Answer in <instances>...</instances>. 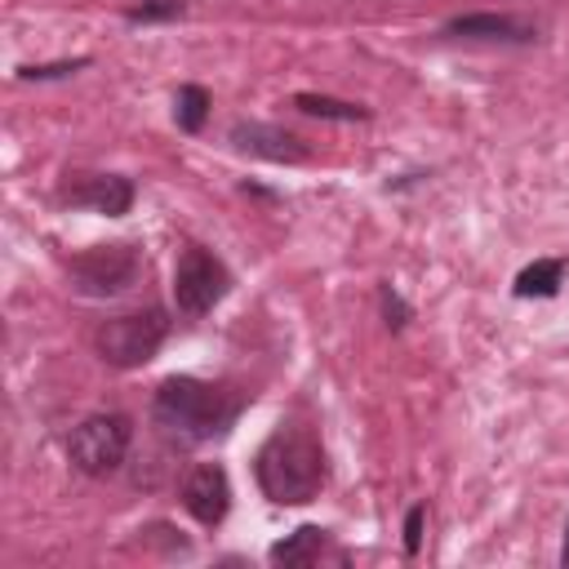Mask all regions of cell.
Returning <instances> with one entry per match:
<instances>
[{"mask_svg":"<svg viewBox=\"0 0 569 569\" xmlns=\"http://www.w3.org/2000/svg\"><path fill=\"white\" fill-rule=\"evenodd\" d=\"M236 413H240V400L200 378H164L151 400L156 427L178 445H200L222 436L236 422Z\"/></svg>","mask_w":569,"mask_h":569,"instance_id":"1","label":"cell"},{"mask_svg":"<svg viewBox=\"0 0 569 569\" xmlns=\"http://www.w3.org/2000/svg\"><path fill=\"white\" fill-rule=\"evenodd\" d=\"M129 440H133V422L124 413H93L80 427H71L67 458L84 476H107V471H116L124 462Z\"/></svg>","mask_w":569,"mask_h":569,"instance_id":"4","label":"cell"},{"mask_svg":"<svg viewBox=\"0 0 569 569\" xmlns=\"http://www.w3.org/2000/svg\"><path fill=\"white\" fill-rule=\"evenodd\" d=\"M320 547H325V529L320 525H302L284 542L271 547V565H311L320 556Z\"/></svg>","mask_w":569,"mask_h":569,"instance_id":"11","label":"cell"},{"mask_svg":"<svg viewBox=\"0 0 569 569\" xmlns=\"http://www.w3.org/2000/svg\"><path fill=\"white\" fill-rule=\"evenodd\" d=\"M182 507L200 520V525H222L227 507H231V480L218 462H200L191 467V476L182 480Z\"/></svg>","mask_w":569,"mask_h":569,"instance_id":"7","label":"cell"},{"mask_svg":"<svg viewBox=\"0 0 569 569\" xmlns=\"http://www.w3.org/2000/svg\"><path fill=\"white\" fill-rule=\"evenodd\" d=\"M80 67H89V58H71V62H44V67H18L22 80H58V76H76Z\"/></svg>","mask_w":569,"mask_h":569,"instance_id":"16","label":"cell"},{"mask_svg":"<svg viewBox=\"0 0 569 569\" xmlns=\"http://www.w3.org/2000/svg\"><path fill=\"white\" fill-rule=\"evenodd\" d=\"M293 107L302 116H320V120H365L369 116L360 102H342V98H325V93H293Z\"/></svg>","mask_w":569,"mask_h":569,"instance_id":"13","label":"cell"},{"mask_svg":"<svg viewBox=\"0 0 569 569\" xmlns=\"http://www.w3.org/2000/svg\"><path fill=\"white\" fill-rule=\"evenodd\" d=\"M67 276L84 298H116L138 280V253L129 244H93L67 262Z\"/></svg>","mask_w":569,"mask_h":569,"instance_id":"5","label":"cell"},{"mask_svg":"<svg viewBox=\"0 0 569 569\" xmlns=\"http://www.w3.org/2000/svg\"><path fill=\"white\" fill-rule=\"evenodd\" d=\"M382 316H387V325H391V329H400V325L409 320V307L396 298V289H391V284H382Z\"/></svg>","mask_w":569,"mask_h":569,"instance_id":"18","label":"cell"},{"mask_svg":"<svg viewBox=\"0 0 569 569\" xmlns=\"http://www.w3.org/2000/svg\"><path fill=\"white\" fill-rule=\"evenodd\" d=\"M204 116H209V93H204L200 84H182L178 98H173V120H178V129L196 133V129L204 124Z\"/></svg>","mask_w":569,"mask_h":569,"instance_id":"14","label":"cell"},{"mask_svg":"<svg viewBox=\"0 0 569 569\" xmlns=\"http://www.w3.org/2000/svg\"><path fill=\"white\" fill-rule=\"evenodd\" d=\"M231 147L262 156V160H280V164H298L307 160V142L280 124H258V120H236L231 124Z\"/></svg>","mask_w":569,"mask_h":569,"instance_id":"8","label":"cell"},{"mask_svg":"<svg viewBox=\"0 0 569 569\" xmlns=\"http://www.w3.org/2000/svg\"><path fill=\"white\" fill-rule=\"evenodd\" d=\"M560 276H565L560 258H538L516 276V298H551L560 289Z\"/></svg>","mask_w":569,"mask_h":569,"instance_id":"12","label":"cell"},{"mask_svg":"<svg viewBox=\"0 0 569 569\" xmlns=\"http://www.w3.org/2000/svg\"><path fill=\"white\" fill-rule=\"evenodd\" d=\"M62 200H67V204L98 209V213H107V218H120V213H129V204H133V182L120 178V173H80L76 182H67Z\"/></svg>","mask_w":569,"mask_h":569,"instance_id":"9","label":"cell"},{"mask_svg":"<svg viewBox=\"0 0 569 569\" xmlns=\"http://www.w3.org/2000/svg\"><path fill=\"white\" fill-rule=\"evenodd\" d=\"M231 289V271L209 253V249H187L173 267V302L182 316H204L213 311Z\"/></svg>","mask_w":569,"mask_h":569,"instance_id":"6","label":"cell"},{"mask_svg":"<svg viewBox=\"0 0 569 569\" xmlns=\"http://www.w3.org/2000/svg\"><path fill=\"white\" fill-rule=\"evenodd\" d=\"M449 36H467V40H533V27L507 13H462L445 27Z\"/></svg>","mask_w":569,"mask_h":569,"instance_id":"10","label":"cell"},{"mask_svg":"<svg viewBox=\"0 0 569 569\" xmlns=\"http://www.w3.org/2000/svg\"><path fill=\"white\" fill-rule=\"evenodd\" d=\"M422 520H427V507H422V502L409 507V516H405V551H409V556L422 547Z\"/></svg>","mask_w":569,"mask_h":569,"instance_id":"17","label":"cell"},{"mask_svg":"<svg viewBox=\"0 0 569 569\" xmlns=\"http://www.w3.org/2000/svg\"><path fill=\"white\" fill-rule=\"evenodd\" d=\"M178 13H182V0H142L124 18L129 22H160V18H178Z\"/></svg>","mask_w":569,"mask_h":569,"instance_id":"15","label":"cell"},{"mask_svg":"<svg viewBox=\"0 0 569 569\" xmlns=\"http://www.w3.org/2000/svg\"><path fill=\"white\" fill-rule=\"evenodd\" d=\"M560 560L569 565V529H565V551H560Z\"/></svg>","mask_w":569,"mask_h":569,"instance_id":"19","label":"cell"},{"mask_svg":"<svg viewBox=\"0 0 569 569\" xmlns=\"http://www.w3.org/2000/svg\"><path fill=\"white\" fill-rule=\"evenodd\" d=\"M169 338V316L164 307H147V311H129V316H111L107 325H98L93 333V347L107 365L116 369H138L147 365L160 342Z\"/></svg>","mask_w":569,"mask_h":569,"instance_id":"3","label":"cell"},{"mask_svg":"<svg viewBox=\"0 0 569 569\" xmlns=\"http://www.w3.org/2000/svg\"><path fill=\"white\" fill-rule=\"evenodd\" d=\"M253 476H258V489L280 502V507H298V502H311L325 485V453H320V440L302 427H280L253 458Z\"/></svg>","mask_w":569,"mask_h":569,"instance_id":"2","label":"cell"}]
</instances>
